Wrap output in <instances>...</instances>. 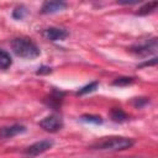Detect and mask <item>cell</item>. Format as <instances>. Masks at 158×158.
<instances>
[{
  "mask_svg": "<svg viewBox=\"0 0 158 158\" xmlns=\"http://www.w3.org/2000/svg\"><path fill=\"white\" fill-rule=\"evenodd\" d=\"M65 7H67V2H64V1H44L41 7V12L42 14H54V12L64 10Z\"/></svg>",
  "mask_w": 158,
  "mask_h": 158,
  "instance_id": "8",
  "label": "cell"
},
{
  "mask_svg": "<svg viewBox=\"0 0 158 158\" xmlns=\"http://www.w3.org/2000/svg\"><path fill=\"white\" fill-rule=\"evenodd\" d=\"M149 102V99L148 98H135L133 100H132V104L136 106V107H142V106H144L146 104H148Z\"/></svg>",
  "mask_w": 158,
  "mask_h": 158,
  "instance_id": "17",
  "label": "cell"
},
{
  "mask_svg": "<svg viewBox=\"0 0 158 158\" xmlns=\"http://www.w3.org/2000/svg\"><path fill=\"white\" fill-rule=\"evenodd\" d=\"M11 63L12 60H11L10 54L6 51L0 49V69H7L11 65Z\"/></svg>",
  "mask_w": 158,
  "mask_h": 158,
  "instance_id": "11",
  "label": "cell"
},
{
  "mask_svg": "<svg viewBox=\"0 0 158 158\" xmlns=\"http://www.w3.org/2000/svg\"><path fill=\"white\" fill-rule=\"evenodd\" d=\"M133 81H135V78H132V77H120V78H116V79L112 81V85H116V86H125V85L132 84Z\"/></svg>",
  "mask_w": 158,
  "mask_h": 158,
  "instance_id": "14",
  "label": "cell"
},
{
  "mask_svg": "<svg viewBox=\"0 0 158 158\" xmlns=\"http://www.w3.org/2000/svg\"><path fill=\"white\" fill-rule=\"evenodd\" d=\"M110 117L114 122H120V123L128 120V115L122 109H117V107H115L110 111Z\"/></svg>",
  "mask_w": 158,
  "mask_h": 158,
  "instance_id": "9",
  "label": "cell"
},
{
  "mask_svg": "<svg viewBox=\"0 0 158 158\" xmlns=\"http://www.w3.org/2000/svg\"><path fill=\"white\" fill-rule=\"evenodd\" d=\"M47 73H51V68L49 67H41V68H38V70H37V74H47Z\"/></svg>",
  "mask_w": 158,
  "mask_h": 158,
  "instance_id": "19",
  "label": "cell"
},
{
  "mask_svg": "<svg viewBox=\"0 0 158 158\" xmlns=\"http://www.w3.org/2000/svg\"><path fill=\"white\" fill-rule=\"evenodd\" d=\"M11 48L17 57L25 59H35L40 56V48L37 44L26 37H17L11 41Z\"/></svg>",
  "mask_w": 158,
  "mask_h": 158,
  "instance_id": "1",
  "label": "cell"
},
{
  "mask_svg": "<svg viewBox=\"0 0 158 158\" xmlns=\"http://www.w3.org/2000/svg\"><path fill=\"white\" fill-rule=\"evenodd\" d=\"M26 15H27V9H26V6H23V5L16 6V7L14 9V11H12V17L16 19V20H22Z\"/></svg>",
  "mask_w": 158,
  "mask_h": 158,
  "instance_id": "13",
  "label": "cell"
},
{
  "mask_svg": "<svg viewBox=\"0 0 158 158\" xmlns=\"http://www.w3.org/2000/svg\"><path fill=\"white\" fill-rule=\"evenodd\" d=\"M38 125L47 132H57L63 127V120L59 115L52 114L49 116H46L44 118H42Z\"/></svg>",
  "mask_w": 158,
  "mask_h": 158,
  "instance_id": "4",
  "label": "cell"
},
{
  "mask_svg": "<svg viewBox=\"0 0 158 158\" xmlns=\"http://www.w3.org/2000/svg\"><path fill=\"white\" fill-rule=\"evenodd\" d=\"M158 6V1H151V2H147L144 4L143 6L139 7V10L137 11V15H147V14H151L156 10V7Z\"/></svg>",
  "mask_w": 158,
  "mask_h": 158,
  "instance_id": "12",
  "label": "cell"
},
{
  "mask_svg": "<svg viewBox=\"0 0 158 158\" xmlns=\"http://www.w3.org/2000/svg\"><path fill=\"white\" fill-rule=\"evenodd\" d=\"M62 98H63V94L62 93H58V91H53L52 95H49V98H47L44 100V102L51 106V107H59L60 106V102H62Z\"/></svg>",
  "mask_w": 158,
  "mask_h": 158,
  "instance_id": "10",
  "label": "cell"
},
{
  "mask_svg": "<svg viewBox=\"0 0 158 158\" xmlns=\"http://www.w3.org/2000/svg\"><path fill=\"white\" fill-rule=\"evenodd\" d=\"M157 63V58L154 57V58H152V60H146V62H143V63H141L138 67L141 68V67H146V65H154Z\"/></svg>",
  "mask_w": 158,
  "mask_h": 158,
  "instance_id": "18",
  "label": "cell"
},
{
  "mask_svg": "<svg viewBox=\"0 0 158 158\" xmlns=\"http://www.w3.org/2000/svg\"><path fill=\"white\" fill-rule=\"evenodd\" d=\"M26 132V127L23 125H11V126H4L0 128V138H11L14 136H17L20 133Z\"/></svg>",
  "mask_w": 158,
  "mask_h": 158,
  "instance_id": "7",
  "label": "cell"
},
{
  "mask_svg": "<svg viewBox=\"0 0 158 158\" xmlns=\"http://www.w3.org/2000/svg\"><path fill=\"white\" fill-rule=\"evenodd\" d=\"M80 120L84 122H90V123H95V125L102 123V118L100 116H96V115H83L80 117Z\"/></svg>",
  "mask_w": 158,
  "mask_h": 158,
  "instance_id": "16",
  "label": "cell"
},
{
  "mask_svg": "<svg viewBox=\"0 0 158 158\" xmlns=\"http://www.w3.org/2000/svg\"><path fill=\"white\" fill-rule=\"evenodd\" d=\"M42 35L49 41H63L69 36V32L65 28H60V27H48L43 30Z\"/></svg>",
  "mask_w": 158,
  "mask_h": 158,
  "instance_id": "6",
  "label": "cell"
},
{
  "mask_svg": "<svg viewBox=\"0 0 158 158\" xmlns=\"http://www.w3.org/2000/svg\"><path fill=\"white\" fill-rule=\"evenodd\" d=\"M53 146V141L52 139H42L38 142H35L33 144L28 146L27 148H25L23 154L27 157H36L38 154H42L43 152L48 151L49 148H52Z\"/></svg>",
  "mask_w": 158,
  "mask_h": 158,
  "instance_id": "5",
  "label": "cell"
},
{
  "mask_svg": "<svg viewBox=\"0 0 158 158\" xmlns=\"http://www.w3.org/2000/svg\"><path fill=\"white\" fill-rule=\"evenodd\" d=\"M133 146V139L121 136H110L102 137L101 139L96 141L91 144V148L100 149V151H123Z\"/></svg>",
  "mask_w": 158,
  "mask_h": 158,
  "instance_id": "2",
  "label": "cell"
},
{
  "mask_svg": "<svg viewBox=\"0 0 158 158\" xmlns=\"http://www.w3.org/2000/svg\"><path fill=\"white\" fill-rule=\"evenodd\" d=\"M157 38L153 37V38H149V40H146L141 43H137L135 46H132L130 48V51L132 53H135L136 56H139V57H147V56H151V54H154L157 52Z\"/></svg>",
  "mask_w": 158,
  "mask_h": 158,
  "instance_id": "3",
  "label": "cell"
},
{
  "mask_svg": "<svg viewBox=\"0 0 158 158\" xmlns=\"http://www.w3.org/2000/svg\"><path fill=\"white\" fill-rule=\"evenodd\" d=\"M98 85H99L98 81H91V83H89L88 85H85V86H83L81 89H79V91L77 93V95H84V94L91 93V91H94V90L98 88Z\"/></svg>",
  "mask_w": 158,
  "mask_h": 158,
  "instance_id": "15",
  "label": "cell"
},
{
  "mask_svg": "<svg viewBox=\"0 0 158 158\" xmlns=\"http://www.w3.org/2000/svg\"><path fill=\"white\" fill-rule=\"evenodd\" d=\"M127 158H144V157H127Z\"/></svg>",
  "mask_w": 158,
  "mask_h": 158,
  "instance_id": "20",
  "label": "cell"
}]
</instances>
